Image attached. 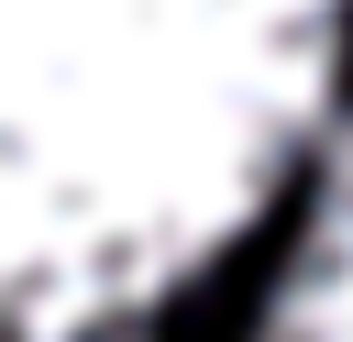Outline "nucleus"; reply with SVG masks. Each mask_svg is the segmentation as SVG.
<instances>
[{
  "instance_id": "1",
  "label": "nucleus",
  "mask_w": 353,
  "mask_h": 342,
  "mask_svg": "<svg viewBox=\"0 0 353 342\" xmlns=\"http://www.w3.org/2000/svg\"><path fill=\"white\" fill-rule=\"evenodd\" d=\"M353 0H0V342H143L331 143Z\"/></svg>"
},
{
  "instance_id": "2",
  "label": "nucleus",
  "mask_w": 353,
  "mask_h": 342,
  "mask_svg": "<svg viewBox=\"0 0 353 342\" xmlns=\"http://www.w3.org/2000/svg\"><path fill=\"white\" fill-rule=\"evenodd\" d=\"M243 342H353V110L331 121V143H320V165H309L287 265H276V287L254 298V331H243Z\"/></svg>"
}]
</instances>
